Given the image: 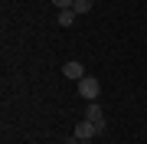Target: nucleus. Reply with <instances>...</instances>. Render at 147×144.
<instances>
[{"instance_id": "obj_1", "label": "nucleus", "mask_w": 147, "mask_h": 144, "mask_svg": "<svg viewBox=\"0 0 147 144\" xmlns=\"http://www.w3.org/2000/svg\"><path fill=\"white\" fill-rule=\"evenodd\" d=\"M79 95H82V98H88V101H95V98L101 95V82L95 79V75H85V79L79 82Z\"/></svg>"}, {"instance_id": "obj_2", "label": "nucleus", "mask_w": 147, "mask_h": 144, "mask_svg": "<svg viewBox=\"0 0 147 144\" xmlns=\"http://www.w3.org/2000/svg\"><path fill=\"white\" fill-rule=\"evenodd\" d=\"M95 134H101V131H98V124H95V121H88V118H85V121H79V124H75V131H72V138H75V141H92Z\"/></svg>"}, {"instance_id": "obj_3", "label": "nucleus", "mask_w": 147, "mask_h": 144, "mask_svg": "<svg viewBox=\"0 0 147 144\" xmlns=\"http://www.w3.org/2000/svg\"><path fill=\"white\" fill-rule=\"evenodd\" d=\"M62 75L72 79V82H82V79H85V66L79 62V59H69V62L62 66Z\"/></svg>"}, {"instance_id": "obj_4", "label": "nucleus", "mask_w": 147, "mask_h": 144, "mask_svg": "<svg viewBox=\"0 0 147 144\" xmlns=\"http://www.w3.org/2000/svg\"><path fill=\"white\" fill-rule=\"evenodd\" d=\"M85 118L98 124V131H105V108H101L98 101H88V108H85Z\"/></svg>"}, {"instance_id": "obj_5", "label": "nucleus", "mask_w": 147, "mask_h": 144, "mask_svg": "<svg viewBox=\"0 0 147 144\" xmlns=\"http://www.w3.org/2000/svg\"><path fill=\"white\" fill-rule=\"evenodd\" d=\"M92 0H75V3H72V10H75V16H85V13H92Z\"/></svg>"}, {"instance_id": "obj_6", "label": "nucleus", "mask_w": 147, "mask_h": 144, "mask_svg": "<svg viewBox=\"0 0 147 144\" xmlns=\"http://www.w3.org/2000/svg\"><path fill=\"white\" fill-rule=\"evenodd\" d=\"M75 23V10H59V26H72Z\"/></svg>"}, {"instance_id": "obj_7", "label": "nucleus", "mask_w": 147, "mask_h": 144, "mask_svg": "<svg viewBox=\"0 0 147 144\" xmlns=\"http://www.w3.org/2000/svg\"><path fill=\"white\" fill-rule=\"evenodd\" d=\"M53 3H56V10H72L75 0H53Z\"/></svg>"}, {"instance_id": "obj_8", "label": "nucleus", "mask_w": 147, "mask_h": 144, "mask_svg": "<svg viewBox=\"0 0 147 144\" xmlns=\"http://www.w3.org/2000/svg\"><path fill=\"white\" fill-rule=\"evenodd\" d=\"M65 144H79V141H75V138H69V141H65Z\"/></svg>"}, {"instance_id": "obj_9", "label": "nucleus", "mask_w": 147, "mask_h": 144, "mask_svg": "<svg viewBox=\"0 0 147 144\" xmlns=\"http://www.w3.org/2000/svg\"><path fill=\"white\" fill-rule=\"evenodd\" d=\"M79 144H92V141H79Z\"/></svg>"}]
</instances>
